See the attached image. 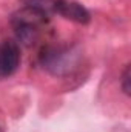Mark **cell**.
<instances>
[{"instance_id":"obj_1","label":"cell","mask_w":131,"mask_h":132,"mask_svg":"<svg viewBox=\"0 0 131 132\" xmlns=\"http://www.w3.org/2000/svg\"><path fill=\"white\" fill-rule=\"evenodd\" d=\"M46 20H48L46 11L35 6H25L12 15L11 23L17 38L25 45H31L39 38Z\"/></svg>"},{"instance_id":"obj_5","label":"cell","mask_w":131,"mask_h":132,"mask_svg":"<svg viewBox=\"0 0 131 132\" xmlns=\"http://www.w3.org/2000/svg\"><path fill=\"white\" fill-rule=\"evenodd\" d=\"M130 81H131V68H130V65H127L123 74H122V91L127 95L131 94V83Z\"/></svg>"},{"instance_id":"obj_4","label":"cell","mask_w":131,"mask_h":132,"mask_svg":"<svg viewBox=\"0 0 131 132\" xmlns=\"http://www.w3.org/2000/svg\"><path fill=\"white\" fill-rule=\"evenodd\" d=\"M53 9L63 19L80 23V25H86L91 20L90 11L83 5L74 0H56L53 2Z\"/></svg>"},{"instance_id":"obj_3","label":"cell","mask_w":131,"mask_h":132,"mask_svg":"<svg viewBox=\"0 0 131 132\" xmlns=\"http://www.w3.org/2000/svg\"><path fill=\"white\" fill-rule=\"evenodd\" d=\"M20 66V48L14 40L0 43V78H8Z\"/></svg>"},{"instance_id":"obj_6","label":"cell","mask_w":131,"mask_h":132,"mask_svg":"<svg viewBox=\"0 0 131 132\" xmlns=\"http://www.w3.org/2000/svg\"><path fill=\"white\" fill-rule=\"evenodd\" d=\"M0 132H3V131H2V128H0Z\"/></svg>"},{"instance_id":"obj_2","label":"cell","mask_w":131,"mask_h":132,"mask_svg":"<svg viewBox=\"0 0 131 132\" xmlns=\"http://www.w3.org/2000/svg\"><path fill=\"white\" fill-rule=\"evenodd\" d=\"M40 65L49 74L63 77L79 65V52L63 46H46L40 54Z\"/></svg>"}]
</instances>
